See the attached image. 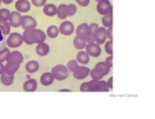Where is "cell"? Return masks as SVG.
Segmentation results:
<instances>
[{"label": "cell", "mask_w": 155, "mask_h": 119, "mask_svg": "<svg viewBox=\"0 0 155 119\" xmlns=\"http://www.w3.org/2000/svg\"><path fill=\"white\" fill-rule=\"evenodd\" d=\"M23 42L27 45L41 44L46 41V33L41 29H28L24 30L22 34Z\"/></svg>", "instance_id": "cell-1"}, {"label": "cell", "mask_w": 155, "mask_h": 119, "mask_svg": "<svg viewBox=\"0 0 155 119\" xmlns=\"http://www.w3.org/2000/svg\"><path fill=\"white\" fill-rule=\"evenodd\" d=\"M109 85L102 79H92L88 82V92H109Z\"/></svg>", "instance_id": "cell-2"}, {"label": "cell", "mask_w": 155, "mask_h": 119, "mask_svg": "<svg viewBox=\"0 0 155 119\" xmlns=\"http://www.w3.org/2000/svg\"><path fill=\"white\" fill-rule=\"evenodd\" d=\"M51 74L54 79L64 80L69 77V70L64 65H56L51 69Z\"/></svg>", "instance_id": "cell-3"}, {"label": "cell", "mask_w": 155, "mask_h": 119, "mask_svg": "<svg viewBox=\"0 0 155 119\" xmlns=\"http://www.w3.org/2000/svg\"><path fill=\"white\" fill-rule=\"evenodd\" d=\"M23 39H22V35L18 32H13L9 35L8 39L6 41V44L8 45L9 47H12V49H16L22 45Z\"/></svg>", "instance_id": "cell-4"}, {"label": "cell", "mask_w": 155, "mask_h": 119, "mask_svg": "<svg viewBox=\"0 0 155 119\" xmlns=\"http://www.w3.org/2000/svg\"><path fill=\"white\" fill-rule=\"evenodd\" d=\"M97 11L101 15H108L113 13V5L109 0H98L97 4Z\"/></svg>", "instance_id": "cell-5"}, {"label": "cell", "mask_w": 155, "mask_h": 119, "mask_svg": "<svg viewBox=\"0 0 155 119\" xmlns=\"http://www.w3.org/2000/svg\"><path fill=\"white\" fill-rule=\"evenodd\" d=\"M85 51L88 53L89 56L92 57H99L102 53L100 45L96 44V43H87L85 47Z\"/></svg>", "instance_id": "cell-6"}, {"label": "cell", "mask_w": 155, "mask_h": 119, "mask_svg": "<svg viewBox=\"0 0 155 119\" xmlns=\"http://www.w3.org/2000/svg\"><path fill=\"white\" fill-rule=\"evenodd\" d=\"M58 29H59V32L62 35L70 36L73 34V32H74L75 26H74V24H73V22H71L69 21H65L59 25V28H58Z\"/></svg>", "instance_id": "cell-7"}, {"label": "cell", "mask_w": 155, "mask_h": 119, "mask_svg": "<svg viewBox=\"0 0 155 119\" xmlns=\"http://www.w3.org/2000/svg\"><path fill=\"white\" fill-rule=\"evenodd\" d=\"M90 70L85 66H78L76 70L73 72V76L76 79H84L89 76Z\"/></svg>", "instance_id": "cell-8"}, {"label": "cell", "mask_w": 155, "mask_h": 119, "mask_svg": "<svg viewBox=\"0 0 155 119\" xmlns=\"http://www.w3.org/2000/svg\"><path fill=\"white\" fill-rule=\"evenodd\" d=\"M21 26L24 30L34 29V28H36V26H37V21L35 18L31 16H23Z\"/></svg>", "instance_id": "cell-9"}, {"label": "cell", "mask_w": 155, "mask_h": 119, "mask_svg": "<svg viewBox=\"0 0 155 119\" xmlns=\"http://www.w3.org/2000/svg\"><path fill=\"white\" fill-rule=\"evenodd\" d=\"M21 21H22V16L21 15V13L18 11L11 12V16L9 18V22L11 24L12 27H19L21 25Z\"/></svg>", "instance_id": "cell-10"}, {"label": "cell", "mask_w": 155, "mask_h": 119, "mask_svg": "<svg viewBox=\"0 0 155 119\" xmlns=\"http://www.w3.org/2000/svg\"><path fill=\"white\" fill-rule=\"evenodd\" d=\"M107 29L105 27H99L95 34V43L98 45H102L107 41Z\"/></svg>", "instance_id": "cell-11"}, {"label": "cell", "mask_w": 155, "mask_h": 119, "mask_svg": "<svg viewBox=\"0 0 155 119\" xmlns=\"http://www.w3.org/2000/svg\"><path fill=\"white\" fill-rule=\"evenodd\" d=\"M15 8L19 13H27L31 8V4L27 0H18L15 4Z\"/></svg>", "instance_id": "cell-12"}, {"label": "cell", "mask_w": 155, "mask_h": 119, "mask_svg": "<svg viewBox=\"0 0 155 119\" xmlns=\"http://www.w3.org/2000/svg\"><path fill=\"white\" fill-rule=\"evenodd\" d=\"M88 32H89V28H88V24L85 22L81 23V24L77 27L76 29V34L78 37L81 38V39L86 40L87 37H88Z\"/></svg>", "instance_id": "cell-13"}, {"label": "cell", "mask_w": 155, "mask_h": 119, "mask_svg": "<svg viewBox=\"0 0 155 119\" xmlns=\"http://www.w3.org/2000/svg\"><path fill=\"white\" fill-rule=\"evenodd\" d=\"M7 62H13V63H18L21 64L23 61V55L21 54V52H19L18 50H14L10 52V54L8 55Z\"/></svg>", "instance_id": "cell-14"}, {"label": "cell", "mask_w": 155, "mask_h": 119, "mask_svg": "<svg viewBox=\"0 0 155 119\" xmlns=\"http://www.w3.org/2000/svg\"><path fill=\"white\" fill-rule=\"evenodd\" d=\"M15 74H11L8 72H4L0 75V79H1L2 84L6 85V86H9V85L13 84L14 82V79H15Z\"/></svg>", "instance_id": "cell-15"}, {"label": "cell", "mask_w": 155, "mask_h": 119, "mask_svg": "<svg viewBox=\"0 0 155 119\" xmlns=\"http://www.w3.org/2000/svg\"><path fill=\"white\" fill-rule=\"evenodd\" d=\"M36 53L39 56H46L50 53V46H48L47 43H41V44H38L36 47Z\"/></svg>", "instance_id": "cell-16"}, {"label": "cell", "mask_w": 155, "mask_h": 119, "mask_svg": "<svg viewBox=\"0 0 155 119\" xmlns=\"http://www.w3.org/2000/svg\"><path fill=\"white\" fill-rule=\"evenodd\" d=\"M38 83L35 79H27L25 82L23 83V90L26 92H33L37 89Z\"/></svg>", "instance_id": "cell-17"}, {"label": "cell", "mask_w": 155, "mask_h": 119, "mask_svg": "<svg viewBox=\"0 0 155 119\" xmlns=\"http://www.w3.org/2000/svg\"><path fill=\"white\" fill-rule=\"evenodd\" d=\"M53 82H54V78H53V76L51 73H44L41 78H40V82L42 85H44V86H48V85H51L53 83Z\"/></svg>", "instance_id": "cell-18"}, {"label": "cell", "mask_w": 155, "mask_h": 119, "mask_svg": "<svg viewBox=\"0 0 155 119\" xmlns=\"http://www.w3.org/2000/svg\"><path fill=\"white\" fill-rule=\"evenodd\" d=\"M89 32H88V37H87L86 42L87 43H95V34L97 29L99 28L98 24L95 22H92L90 25H88Z\"/></svg>", "instance_id": "cell-19"}, {"label": "cell", "mask_w": 155, "mask_h": 119, "mask_svg": "<svg viewBox=\"0 0 155 119\" xmlns=\"http://www.w3.org/2000/svg\"><path fill=\"white\" fill-rule=\"evenodd\" d=\"M95 69L98 71L99 73H101L102 75H103L104 77L106 75H108L110 73V67L105 62V61H101V62L97 63L95 65Z\"/></svg>", "instance_id": "cell-20"}, {"label": "cell", "mask_w": 155, "mask_h": 119, "mask_svg": "<svg viewBox=\"0 0 155 119\" xmlns=\"http://www.w3.org/2000/svg\"><path fill=\"white\" fill-rule=\"evenodd\" d=\"M43 12L48 17H53V16H55L57 13V7L54 4H46V5L44 6Z\"/></svg>", "instance_id": "cell-21"}, {"label": "cell", "mask_w": 155, "mask_h": 119, "mask_svg": "<svg viewBox=\"0 0 155 119\" xmlns=\"http://www.w3.org/2000/svg\"><path fill=\"white\" fill-rule=\"evenodd\" d=\"M39 69H40V64H39L35 60L28 61V62L26 63V65H25V70H26V72L29 73V74L36 73Z\"/></svg>", "instance_id": "cell-22"}, {"label": "cell", "mask_w": 155, "mask_h": 119, "mask_svg": "<svg viewBox=\"0 0 155 119\" xmlns=\"http://www.w3.org/2000/svg\"><path fill=\"white\" fill-rule=\"evenodd\" d=\"M89 58H90V56L88 55V53H87L86 51H84V50L79 51L77 54V61L82 65H86L87 63H88Z\"/></svg>", "instance_id": "cell-23"}, {"label": "cell", "mask_w": 155, "mask_h": 119, "mask_svg": "<svg viewBox=\"0 0 155 119\" xmlns=\"http://www.w3.org/2000/svg\"><path fill=\"white\" fill-rule=\"evenodd\" d=\"M56 15H57L58 18H60V20H65V18L68 17L67 4H60V5L57 7Z\"/></svg>", "instance_id": "cell-24"}, {"label": "cell", "mask_w": 155, "mask_h": 119, "mask_svg": "<svg viewBox=\"0 0 155 119\" xmlns=\"http://www.w3.org/2000/svg\"><path fill=\"white\" fill-rule=\"evenodd\" d=\"M73 43H74V47H76L77 50H84V49H85L86 44H87L86 40L81 39V38L78 37V36L75 37V39H74V41H73Z\"/></svg>", "instance_id": "cell-25"}, {"label": "cell", "mask_w": 155, "mask_h": 119, "mask_svg": "<svg viewBox=\"0 0 155 119\" xmlns=\"http://www.w3.org/2000/svg\"><path fill=\"white\" fill-rule=\"evenodd\" d=\"M19 68V64L18 63H13V62H7V64L4 66V71L5 72L15 74L18 70Z\"/></svg>", "instance_id": "cell-26"}, {"label": "cell", "mask_w": 155, "mask_h": 119, "mask_svg": "<svg viewBox=\"0 0 155 119\" xmlns=\"http://www.w3.org/2000/svg\"><path fill=\"white\" fill-rule=\"evenodd\" d=\"M59 34V29H58V27L55 26V25H51L48 27L47 29V36L51 38V39H54L56 38Z\"/></svg>", "instance_id": "cell-27"}, {"label": "cell", "mask_w": 155, "mask_h": 119, "mask_svg": "<svg viewBox=\"0 0 155 119\" xmlns=\"http://www.w3.org/2000/svg\"><path fill=\"white\" fill-rule=\"evenodd\" d=\"M102 23H103V25L107 28L113 26V13L105 15L103 18H102Z\"/></svg>", "instance_id": "cell-28"}, {"label": "cell", "mask_w": 155, "mask_h": 119, "mask_svg": "<svg viewBox=\"0 0 155 119\" xmlns=\"http://www.w3.org/2000/svg\"><path fill=\"white\" fill-rule=\"evenodd\" d=\"M10 16H11V11L6 8L0 9V18L2 21H9Z\"/></svg>", "instance_id": "cell-29"}, {"label": "cell", "mask_w": 155, "mask_h": 119, "mask_svg": "<svg viewBox=\"0 0 155 119\" xmlns=\"http://www.w3.org/2000/svg\"><path fill=\"white\" fill-rule=\"evenodd\" d=\"M11 24H10L9 21H1L0 23V29L3 32L4 35H8L10 34V31H11Z\"/></svg>", "instance_id": "cell-30"}, {"label": "cell", "mask_w": 155, "mask_h": 119, "mask_svg": "<svg viewBox=\"0 0 155 119\" xmlns=\"http://www.w3.org/2000/svg\"><path fill=\"white\" fill-rule=\"evenodd\" d=\"M10 50L7 49V47H4L1 50H0V62H4V61H6L7 58H8V55L10 54Z\"/></svg>", "instance_id": "cell-31"}, {"label": "cell", "mask_w": 155, "mask_h": 119, "mask_svg": "<svg viewBox=\"0 0 155 119\" xmlns=\"http://www.w3.org/2000/svg\"><path fill=\"white\" fill-rule=\"evenodd\" d=\"M67 11H68V17H73L77 13V6L73 3L68 4Z\"/></svg>", "instance_id": "cell-32"}, {"label": "cell", "mask_w": 155, "mask_h": 119, "mask_svg": "<svg viewBox=\"0 0 155 119\" xmlns=\"http://www.w3.org/2000/svg\"><path fill=\"white\" fill-rule=\"evenodd\" d=\"M89 75L91 76L92 79H103V78H104V76L102 75L101 73H99L98 71H97L95 68H94L93 70H91V71H90Z\"/></svg>", "instance_id": "cell-33"}, {"label": "cell", "mask_w": 155, "mask_h": 119, "mask_svg": "<svg viewBox=\"0 0 155 119\" xmlns=\"http://www.w3.org/2000/svg\"><path fill=\"white\" fill-rule=\"evenodd\" d=\"M105 50L109 55H113V40L105 42Z\"/></svg>", "instance_id": "cell-34"}, {"label": "cell", "mask_w": 155, "mask_h": 119, "mask_svg": "<svg viewBox=\"0 0 155 119\" xmlns=\"http://www.w3.org/2000/svg\"><path fill=\"white\" fill-rule=\"evenodd\" d=\"M78 61L77 60H70L69 62L67 63V69L69 70V72H74L76 68L78 67Z\"/></svg>", "instance_id": "cell-35"}, {"label": "cell", "mask_w": 155, "mask_h": 119, "mask_svg": "<svg viewBox=\"0 0 155 119\" xmlns=\"http://www.w3.org/2000/svg\"><path fill=\"white\" fill-rule=\"evenodd\" d=\"M31 3L36 7H42L47 4V0H31Z\"/></svg>", "instance_id": "cell-36"}, {"label": "cell", "mask_w": 155, "mask_h": 119, "mask_svg": "<svg viewBox=\"0 0 155 119\" xmlns=\"http://www.w3.org/2000/svg\"><path fill=\"white\" fill-rule=\"evenodd\" d=\"M76 2L81 7H86L89 5L90 0H76Z\"/></svg>", "instance_id": "cell-37"}, {"label": "cell", "mask_w": 155, "mask_h": 119, "mask_svg": "<svg viewBox=\"0 0 155 119\" xmlns=\"http://www.w3.org/2000/svg\"><path fill=\"white\" fill-rule=\"evenodd\" d=\"M80 90L81 92H88V82H84L81 83Z\"/></svg>", "instance_id": "cell-38"}, {"label": "cell", "mask_w": 155, "mask_h": 119, "mask_svg": "<svg viewBox=\"0 0 155 119\" xmlns=\"http://www.w3.org/2000/svg\"><path fill=\"white\" fill-rule=\"evenodd\" d=\"M107 37L109 38V40H113V26L108 27V29H107Z\"/></svg>", "instance_id": "cell-39"}, {"label": "cell", "mask_w": 155, "mask_h": 119, "mask_svg": "<svg viewBox=\"0 0 155 119\" xmlns=\"http://www.w3.org/2000/svg\"><path fill=\"white\" fill-rule=\"evenodd\" d=\"M113 58H114L113 55H109V56L106 58V61H105V62H106L107 64H108L110 68L113 67Z\"/></svg>", "instance_id": "cell-40"}, {"label": "cell", "mask_w": 155, "mask_h": 119, "mask_svg": "<svg viewBox=\"0 0 155 119\" xmlns=\"http://www.w3.org/2000/svg\"><path fill=\"white\" fill-rule=\"evenodd\" d=\"M113 80H114V78H113V77H110V79H108V82H107V84L109 85V87H110V90L113 89V87H114V85H113Z\"/></svg>", "instance_id": "cell-41"}, {"label": "cell", "mask_w": 155, "mask_h": 119, "mask_svg": "<svg viewBox=\"0 0 155 119\" xmlns=\"http://www.w3.org/2000/svg\"><path fill=\"white\" fill-rule=\"evenodd\" d=\"M3 41H4V34H3V32L1 31V29H0V45L2 44Z\"/></svg>", "instance_id": "cell-42"}, {"label": "cell", "mask_w": 155, "mask_h": 119, "mask_svg": "<svg viewBox=\"0 0 155 119\" xmlns=\"http://www.w3.org/2000/svg\"><path fill=\"white\" fill-rule=\"evenodd\" d=\"M4 64L2 62H0V75H1L3 72H4Z\"/></svg>", "instance_id": "cell-43"}, {"label": "cell", "mask_w": 155, "mask_h": 119, "mask_svg": "<svg viewBox=\"0 0 155 119\" xmlns=\"http://www.w3.org/2000/svg\"><path fill=\"white\" fill-rule=\"evenodd\" d=\"M4 4H11L13 2V0H1Z\"/></svg>", "instance_id": "cell-44"}, {"label": "cell", "mask_w": 155, "mask_h": 119, "mask_svg": "<svg viewBox=\"0 0 155 119\" xmlns=\"http://www.w3.org/2000/svg\"><path fill=\"white\" fill-rule=\"evenodd\" d=\"M60 92H62V91H67V92H70L71 90L70 89H61V90H59Z\"/></svg>", "instance_id": "cell-45"}, {"label": "cell", "mask_w": 155, "mask_h": 119, "mask_svg": "<svg viewBox=\"0 0 155 119\" xmlns=\"http://www.w3.org/2000/svg\"><path fill=\"white\" fill-rule=\"evenodd\" d=\"M1 3H2V1H1V0H0V6H1Z\"/></svg>", "instance_id": "cell-46"}, {"label": "cell", "mask_w": 155, "mask_h": 119, "mask_svg": "<svg viewBox=\"0 0 155 119\" xmlns=\"http://www.w3.org/2000/svg\"><path fill=\"white\" fill-rule=\"evenodd\" d=\"M1 21H1V18H0V23H1Z\"/></svg>", "instance_id": "cell-47"}]
</instances>
